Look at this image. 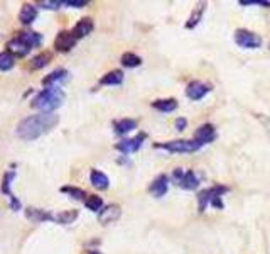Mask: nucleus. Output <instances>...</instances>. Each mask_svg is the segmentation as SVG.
I'll return each instance as SVG.
<instances>
[{"instance_id":"1","label":"nucleus","mask_w":270,"mask_h":254,"mask_svg":"<svg viewBox=\"0 0 270 254\" xmlns=\"http://www.w3.org/2000/svg\"><path fill=\"white\" fill-rule=\"evenodd\" d=\"M57 124H59V115L54 112H39L20 120L15 127V134L22 141H36L51 132Z\"/></svg>"},{"instance_id":"2","label":"nucleus","mask_w":270,"mask_h":254,"mask_svg":"<svg viewBox=\"0 0 270 254\" xmlns=\"http://www.w3.org/2000/svg\"><path fill=\"white\" fill-rule=\"evenodd\" d=\"M65 97L66 95L59 87H49V88L41 90V92L33 98L31 105H33L34 109L41 110V112H54L56 109H59L63 105Z\"/></svg>"},{"instance_id":"3","label":"nucleus","mask_w":270,"mask_h":254,"mask_svg":"<svg viewBox=\"0 0 270 254\" xmlns=\"http://www.w3.org/2000/svg\"><path fill=\"white\" fill-rule=\"evenodd\" d=\"M154 149H162L171 155H183V153H196L201 146L194 139H172L166 142H154Z\"/></svg>"},{"instance_id":"4","label":"nucleus","mask_w":270,"mask_h":254,"mask_svg":"<svg viewBox=\"0 0 270 254\" xmlns=\"http://www.w3.org/2000/svg\"><path fill=\"white\" fill-rule=\"evenodd\" d=\"M230 190H231L230 187L221 185V183H216V185H213V187L199 190L198 195H196V200H198V212L199 214H204L206 209L211 205V200L216 197H223V195L228 193Z\"/></svg>"},{"instance_id":"5","label":"nucleus","mask_w":270,"mask_h":254,"mask_svg":"<svg viewBox=\"0 0 270 254\" xmlns=\"http://www.w3.org/2000/svg\"><path fill=\"white\" fill-rule=\"evenodd\" d=\"M233 39H235V44L242 49H258V47H262L263 42L260 34L253 33L247 28H238L233 33Z\"/></svg>"},{"instance_id":"6","label":"nucleus","mask_w":270,"mask_h":254,"mask_svg":"<svg viewBox=\"0 0 270 254\" xmlns=\"http://www.w3.org/2000/svg\"><path fill=\"white\" fill-rule=\"evenodd\" d=\"M147 141V132H139L134 137H124L122 141H118L115 144V149L122 153L124 156L132 155V153H137L139 149H142L144 142Z\"/></svg>"},{"instance_id":"7","label":"nucleus","mask_w":270,"mask_h":254,"mask_svg":"<svg viewBox=\"0 0 270 254\" xmlns=\"http://www.w3.org/2000/svg\"><path fill=\"white\" fill-rule=\"evenodd\" d=\"M216 137H218L216 125L211 122H206V124H201L198 129L194 131L193 139L198 142L201 147H204L206 144H211L213 141H216Z\"/></svg>"},{"instance_id":"8","label":"nucleus","mask_w":270,"mask_h":254,"mask_svg":"<svg viewBox=\"0 0 270 254\" xmlns=\"http://www.w3.org/2000/svg\"><path fill=\"white\" fill-rule=\"evenodd\" d=\"M213 87H211L209 83H204V82H199V80H193L186 85V90H184V93H186V97L189 100H193V102H199V100H203L206 95H208Z\"/></svg>"},{"instance_id":"9","label":"nucleus","mask_w":270,"mask_h":254,"mask_svg":"<svg viewBox=\"0 0 270 254\" xmlns=\"http://www.w3.org/2000/svg\"><path fill=\"white\" fill-rule=\"evenodd\" d=\"M169 185H171V178H169V174L161 173L152 180L147 190H149V193L154 198H162V197H166V193L169 192Z\"/></svg>"},{"instance_id":"10","label":"nucleus","mask_w":270,"mask_h":254,"mask_svg":"<svg viewBox=\"0 0 270 254\" xmlns=\"http://www.w3.org/2000/svg\"><path fill=\"white\" fill-rule=\"evenodd\" d=\"M76 42H78V39L73 36L71 31L63 29L57 33L56 39H54V49L59 51V53H68L76 46Z\"/></svg>"},{"instance_id":"11","label":"nucleus","mask_w":270,"mask_h":254,"mask_svg":"<svg viewBox=\"0 0 270 254\" xmlns=\"http://www.w3.org/2000/svg\"><path fill=\"white\" fill-rule=\"evenodd\" d=\"M122 217V207L118 204H108L98 212V222L102 225L113 224Z\"/></svg>"},{"instance_id":"12","label":"nucleus","mask_w":270,"mask_h":254,"mask_svg":"<svg viewBox=\"0 0 270 254\" xmlns=\"http://www.w3.org/2000/svg\"><path fill=\"white\" fill-rule=\"evenodd\" d=\"M206 7H208V4L206 2H198L196 4V7H193L191 14H189V17L186 20V24H184V28L186 29H196L199 26V22L203 20L204 17V12H206Z\"/></svg>"},{"instance_id":"13","label":"nucleus","mask_w":270,"mask_h":254,"mask_svg":"<svg viewBox=\"0 0 270 254\" xmlns=\"http://www.w3.org/2000/svg\"><path fill=\"white\" fill-rule=\"evenodd\" d=\"M66 80H70V71L65 70V68H57V70L51 71L49 75H46L42 78V85L46 88L49 87H57L59 83H65Z\"/></svg>"},{"instance_id":"14","label":"nucleus","mask_w":270,"mask_h":254,"mask_svg":"<svg viewBox=\"0 0 270 254\" xmlns=\"http://www.w3.org/2000/svg\"><path fill=\"white\" fill-rule=\"evenodd\" d=\"M93 29H95L93 19L92 17H83L75 24V28L71 29V33L76 39H83V38H86L88 34H92Z\"/></svg>"},{"instance_id":"15","label":"nucleus","mask_w":270,"mask_h":254,"mask_svg":"<svg viewBox=\"0 0 270 254\" xmlns=\"http://www.w3.org/2000/svg\"><path fill=\"white\" fill-rule=\"evenodd\" d=\"M137 125H139V120H137V119L124 117V119L113 120V132H115L116 136L124 137V136L129 134V132L135 131Z\"/></svg>"},{"instance_id":"16","label":"nucleus","mask_w":270,"mask_h":254,"mask_svg":"<svg viewBox=\"0 0 270 254\" xmlns=\"http://www.w3.org/2000/svg\"><path fill=\"white\" fill-rule=\"evenodd\" d=\"M201 185V178L199 174L194 171V169H186V173H184L183 180L179 182L177 187L186 190V192H193V190H198Z\"/></svg>"},{"instance_id":"17","label":"nucleus","mask_w":270,"mask_h":254,"mask_svg":"<svg viewBox=\"0 0 270 254\" xmlns=\"http://www.w3.org/2000/svg\"><path fill=\"white\" fill-rule=\"evenodd\" d=\"M25 217L33 222H54V214H51L49 210L44 209H36V207H27L25 209Z\"/></svg>"},{"instance_id":"18","label":"nucleus","mask_w":270,"mask_h":254,"mask_svg":"<svg viewBox=\"0 0 270 254\" xmlns=\"http://www.w3.org/2000/svg\"><path fill=\"white\" fill-rule=\"evenodd\" d=\"M7 51L10 53V55H14L15 58H24L29 55L31 51V46H27L25 42L19 38V36H15L14 39H10L7 42Z\"/></svg>"},{"instance_id":"19","label":"nucleus","mask_w":270,"mask_h":254,"mask_svg":"<svg viewBox=\"0 0 270 254\" xmlns=\"http://www.w3.org/2000/svg\"><path fill=\"white\" fill-rule=\"evenodd\" d=\"M179 102L174 97H167V98H157L154 102H151V107L157 110V112L162 114H171L177 109Z\"/></svg>"},{"instance_id":"20","label":"nucleus","mask_w":270,"mask_h":254,"mask_svg":"<svg viewBox=\"0 0 270 254\" xmlns=\"http://www.w3.org/2000/svg\"><path fill=\"white\" fill-rule=\"evenodd\" d=\"M89 183H92L93 187L98 188V190H108L110 178L103 171H100V169H95L93 168L92 171H89Z\"/></svg>"},{"instance_id":"21","label":"nucleus","mask_w":270,"mask_h":254,"mask_svg":"<svg viewBox=\"0 0 270 254\" xmlns=\"http://www.w3.org/2000/svg\"><path fill=\"white\" fill-rule=\"evenodd\" d=\"M36 19H38V7L33 4H24L22 9H20V12H19L20 22H22L24 26H31Z\"/></svg>"},{"instance_id":"22","label":"nucleus","mask_w":270,"mask_h":254,"mask_svg":"<svg viewBox=\"0 0 270 254\" xmlns=\"http://www.w3.org/2000/svg\"><path fill=\"white\" fill-rule=\"evenodd\" d=\"M124 71L122 70H112L100 78V85L103 87H115V85H122L124 83Z\"/></svg>"},{"instance_id":"23","label":"nucleus","mask_w":270,"mask_h":254,"mask_svg":"<svg viewBox=\"0 0 270 254\" xmlns=\"http://www.w3.org/2000/svg\"><path fill=\"white\" fill-rule=\"evenodd\" d=\"M17 36L25 42V44L31 46V49H33V47H39L42 44V41H44L42 34L36 33V31H24V33H19Z\"/></svg>"},{"instance_id":"24","label":"nucleus","mask_w":270,"mask_h":254,"mask_svg":"<svg viewBox=\"0 0 270 254\" xmlns=\"http://www.w3.org/2000/svg\"><path fill=\"white\" fill-rule=\"evenodd\" d=\"M76 219H78V210L76 209L63 210V212H57V214H54V222H56V224H61V225H70Z\"/></svg>"},{"instance_id":"25","label":"nucleus","mask_w":270,"mask_h":254,"mask_svg":"<svg viewBox=\"0 0 270 254\" xmlns=\"http://www.w3.org/2000/svg\"><path fill=\"white\" fill-rule=\"evenodd\" d=\"M61 193H66L68 197H71L73 200H78V202H84V200L88 198L86 192H84L83 188H78V187H73V185H65V187L59 188Z\"/></svg>"},{"instance_id":"26","label":"nucleus","mask_w":270,"mask_h":254,"mask_svg":"<svg viewBox=\"0 0 270 254\" xmlns=\"http://www.w3.org/2000/svg\"><path fill=\"white\" fill-rule=\"evenodd\" d=\"M120 63H122V66H125V68H137L142 65V58L139 55H135V53L129 51L120 56Z\"/></svg>"},{"instance_id":"27","label":"nucleus","mask_w":270,"mask_h":254,"mask_svg":"<svg viewBox=\"0 0 270 254\" xmlns=\"http://www.w3.org/2000/svg\"><path fill=\"white\" fill-rule=\"evenodd\" d=\"M51 60H52L51 53L44 51V53H41V55L34 56L33 60H31V68H33V70H41V68H44V66L49 65Z\"/></svg>"},{"instance_id":"28","label":"nucleus","mask_w":270,"mask_h":254,"mask_svg":"<svg viewBox=\"0 0 270 254\" xmlns=\"http://www.w3.org/2000/svg\"><path fill=\"white\" fill-rule=\"evenodd\" d=\"M84 207L89 212H100L105 205H103V198L98 197V195H88V198L84 200Z\"/></svg>"},{"instance_id":"29","label":"nucleus","mask_w":270,"mask_h":254,"mask_svg":"<svg viewBox=\"0 0 270 254\" xmlns=\"http://www.w3.org/2000/svg\"><path fill=\"white\" fill-rule=\"evenodd\" d=\"M15 65V56L10 55L9 51L0 53V71H9L12 70Z\"/></svg>"},{"instance_id":"30","label":"nucleus","mask_w":270,"mask_h":254,"mask_svg":"<svg viewBox=\"0 0 270 254\" xmlns=\"http://www.w3.org/2000/svg\"><path fill=\"white\" fill-rule=\"evenodd\" d=\"M14 178H15V169H9V171H5L4 180H2V188H0V190H2V193L7 195V197L14 195L12 192H10V185H12Z\"/></svg>"},{"instance_id":"31","label":"nucleus","mask_w":270,"mask_h":254,"mask_svg":"<svg viewBox=\"0 0 270 254\" xmlns=\"http://www.w3.org/2000/svg\"><path fill=\"white\" fill-rule=\"evenodd\" d=\"M238 4H240L242 7H250V5H257V7L270 9V2H268V0H240Z\"/></svg>"},{"instance_id":"32","label":"nucleus","mask_w":270,"mask_h":254,"mask_svg":"<svg viewBox=\"0 0 270 254\" xmlns=\"http://www.w3.org/2000/svg\"><path fill=\"white\" fill-rule=\"evenodd\" d=\"M41 9H47V10H57L63 5V0H41L38 4Z\"/></svg>"},{"instance_id":"33","label":"nucleus","mask_w":270,"mask_h":254,"mask_svg":"<svg viewBox=\"0 0 270 254\" xmlns=\"http://www.w3.org/2000/svg\"><path fill=\"white\" fill-rule=\"evenodd\" d=\"M184 173H186V169H184V168H174L169 178H171V182L174 185H179V182H181L183 176H184Z\"/></svg>"},{"instance_id":"34","label":"nucleus","mask_w":270,"mask_h":254,"mask_svg":"<svg viewBox=\"0 0 270 254\" xmlns=\"http://www.w3.org/2000/svg\"><path fill=\"white\" fill-rule=\"evenodd\" d=\"M89 2L88 0H63V5H66V7H75V9H83L86 7Z\"/></svg>"},{"instance_id":"35","label":"nucleus","mask_w":270,"mask_h":254,"mask_svg":"<svg viewBox=\"0 0 270 254\" xmlns=\"http://www.w3.org/2000/svg\"><path fill=\"white\" fill-rule=\"evenodd\" d=\"M174 127L181 132V131H186L188 129V119L186 117H177L176 120H174Z\"/></svg>"},{"instance_id":"36","label":"nucleus","mask_w":270,"mask_h":254,"mask_svg":"<svg viewBox=\"0 0 270 254\" xmlns=\"http://www.w3.org/2000/svg\"><path fill=\"white\" fill-rule=\"evenodd\" d=\"M9 200H10V209H12V210H19V209H20V202L17 200V197H14V195H10Z\"/></svg>"},{"instance_id":"37","label":"nucleus","mask_w":270,"mask_h":254,"mask_svg":"<svg viewBox=\"0 0 270 254\" xmlns=\"http://www.w3.org/2000/svg\"><path fill=\"white\" fill-rule=\"evenodd\" d=\"M86 254H103V252L98 249H89V251H86Z\"/></svg>"},{"instance_id":"38","label":"nucleus","mask_w":270,"mask_h":254,"mask_svg":"<svg viewBox=\"0 0 270 254\" xmlns=\"http://www.w3.org/2000/svg\"><path fill=\"white\" fill-rule=\"evenodd\" d=\"M268 47H270V44H268Z\"/></svg>"}]
</instances>
